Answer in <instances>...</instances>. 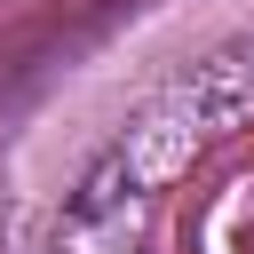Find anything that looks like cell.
Wrapping results in <instances>:
<instances>
[{
    "label": "cell",
    "mask_w": 254,
    "mask_h": 254,
    "mask_svg": "<svg viewBox=\"0 0 254 254\" xmlns=\"http://www.w3.org/2000/svg\"><path fill=\"white\" fill-rule=\"evenodd\" d=\"M238 127H254V32L206 48L190 71H175L87 167L71 214H127L143 198H159L190 159H206L214 143H230Z\"/></svg>",
    "instance_id": "cell-1"
}]
</instances>
